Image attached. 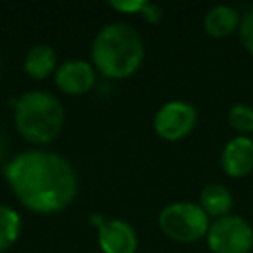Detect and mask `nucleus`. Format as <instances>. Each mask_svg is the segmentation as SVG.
Returning a JSON list of instances; mask_svg holds the SVG:
<instances>
[{
	"mask_svg": "<svg viewBox=\"0 0 253 253\" xmlns=\"http://www.w3.org/2000/svg\"><path fill=\"white\" fill-rule=\"evenodd\" d=\"M252 139H253V137H252Z\"/></svg>",
	"mask_w": 253,
	"mask_h": 253,
	"instance_id": "obj_19",
	"label": "nucleus"
},
{
	"mask_svg": "<svg viewBox=\"0 0 253 253\" xmlns=\"http://www.w3.org/2000/svg\"><path fill=\"white\" fill-rule=\"evenodd\" d=\"M241 16L231 5H215L205 16V32L215 39H224L239 30Z\"/></svg>",
	"mask_w": 253,
	"mask_h": 253,
	"instance_id": "obj_10",
	"label": "nucleus"
},
{
	"mask_svg": "<svg viewBox=\"0 0 253 253\" xmlns=\"http://www.w3.org/2000/svg\"><path fill=\"white\" fill-rule=\"evenodd\" d=\"M14 123L19 135L33 144H49L63 130L64 108L45 90H30L14 102Z\"/></svg>",
	"mask_w": 253,
	"mask_h": 253,
	"instance_id": "obj_3",
	"label": "nucleus"
},
{
	"mask_svg": "<svg viewBox=\"0 0 253 253\" xmlns=\"http://www.w3.org/2000/svg\"><path fill=\"white\" fill-rule=\"evenodd\" d=\"M227 122L239 135L253 134V108L250 104H234L227 113Z\"/></svg>",
	"mask_w": 253,
	"mask_h": 253,
	"instance_id": "obj_14",
	"label": "nucleus"
},
{
	"mask_svg": "<svg viewBox=\"0 0 253 253\" xmlns=\"http://www.w3.org/2000/svg\"><path fill=\"white\" fill-rule=\"evenodd\" d=\"M232 205L234 200L231 191L222 184H208L200 194V207L208 217L222 218L225 215H231Z\"/></svg>",
	"mask_w": 253,
	"mask_h": 253,
	"instance_id": "obj_11",
	"label": "nucleus"
},
{
	"mask_svg": "<svg viewBox=\"0 0 253 253\" xmlns=\"http://www.w3.org/2000/svg\"><path fill=\"white\" fill-rule=\"evenodd\" d=\"M239 40L245 50L253 57V9L243 14L241 23H239Z\"/></svg>",
	"mask_w": 253,
	"mask_h": 253,
	"instance_id": "obj_15",
	"label": "nucleus"
},
{
	"mask_svg": "<svg viewBox=\"0 0 253 253\" xmlns=\"http://www.w3.org/2000/svg\"><path fill=\"white\" fill-rule=\"evenodd\" d=\"M21 232V217L16 210L0 203V252L11 248Z\"/></svg>",
	"mask_w": 253,
	"mask_h": 253,
	"instance_id": "obj_13",
	"label": "nucleus"
},
{
	"mask_svg": "<svg viewBox=\"0 0 253 253\" xmlns=\"http://www.w3.org/2000/svg\"><path fill=\"white\" fill-rule=\"evenodd\" d=\"M99 246L104 253H135L137 232L126 220L111 218L99 227Z\"/></svg>",
	"mask_w": 253,
	"mask_h": 253,
	"instance_id": "obj_8",
	"label": "nucleus"
},
{
	"mask_svg": "<svg viewBox=\"0 0 253 253\" xmlns=\"http://www.w3.org/2000/svg\"><path fill=\"white\" fill-rule=\"evenodd\" d=\"M54 80L57 88L68 95L87 94L95 84V68L87 61H68L56 70Z\"/></svg>",
	"mask_w": 253,
	"mask_h": 253,
	"instance_id": "obj_7",
	"label": "nucleus"
},
{
	"mask_svg": "<svg viewBox=\"0 0 253 253\" xmlns=\"http://www.w3.org/2000/svg\"><path fill=\"white\" fill-rule=\"evenodd\" d=\"M5 153H7V137H5V134L0 128V162L4 160Z\"/></svg>",
	"mask_w": 253,
	"mask_h": 253,
	"instance_id": "obj_18",
	"label": "nucleus"
},
{
	"mask_svg": "<svg viewBox=\"0 0 253 253\" xmlns=\"http://www.w3.org/2000/svg\"><path fill=\"white\" fill-rule=\"evenodd\" d=\"M158 224L167 238L179 243H194L208 234L210 217L200 205L177 201L160 211Z\"/></svg>",
	"mask_w": 253,
	"mask_h": 253,
	"instance_id": "obj_4",
	"label": "nucleus"
},
{
	"mask_svg": "<svg viewBox=\"0 0 253 253\" xmlns=\"http://www.w3.org/2000/svg\"><path fill=\"white\" fill-rule=\"evenodd\" d=\"M4 177L23 207L35 213L64 210L78 191L71 163L43 149H28L12 156L4 167Z\"/></svg>",
	"mask_w": 253,
	"mask_h": 253,
	"instance_id": "obj_1",
	"label": "nucleus"
},
{
	"mask_svg": "<svg viewBox=\"0 0 253 253\" xmlns=\"http://www.w3.org/2000/svg\"><path fill=\"white\" fill-rule=\"evenodd\" d=\"M222 169L231 177H246L253 172V139L238 135L222 149Z\"/></svg>",
	"mask_w": 253,
	"mask_h": 253,
	"instance_id": "obj_9",
	"label": "nucleus"
},
{
	"mask_svg": "<svg viewBox=\"0 0 253 253\" xmlns=\"http://www.w3.org/2000/svg\"><path fill=\"white\" fill-rule=\"evenodd\" d=\"M92 66L108 78L134 75L144 61V43L137 30L126 23L102 26L92 42Z\"/></svg>",
	"mask_w": 253,
	"mask_h": 253,
	"instance_id": "obj_2",
	"label": "nucleus"
},
{
	"mask_svg": "<svg viewBox=\"0 0 253 253\" xmlns=\"http://www.w3.org/2000/svg\"><path fill=\"white\" fill-rule=\"evenodd\" d=\"M198 123V111L186 101L165 102L155 115V130L169 142L182 141L194 130Z\"/></svg>",
	"mask_w": 253,
	"mask_h": 253,
	"instance_id": "obj_6",
	"label": "nucleus"
},
{
	"mask_svg": "<svg viewBox=\"0 0 253 253\" xmlns=\"http://www.w3.org/2000/svg\"><path fill=\"white\" fill-rule=\"evenodd\" d=\"M207 243L211 253H250L253 250V227L239 215H225L210 224Z\"/></svg>",
	"mask_w": 253,
	"mask_h": 253,
	"instance_id": "obj_5",
	"label": "nucleus"
},
{
	"mask_svg": "<svg viewBox=\"0 0 253 253\" xmlns=\"http://www.w3.org/2000/svg\"><path fill=\"white\" fill-rule=\"evenodd\" d=\"M57 70V56L56 50L50 45H35L30 49L25 59V71L28 77L35 80H43Z\"/></svg>",
	"mask_w": 253,
	"mask_h": 253,
	"instance_id": "obj_12",
	"label": "nucleus"
},
{
	"mask_svg": "<svg viewBox=\"0 0 253 253\" xmlns=\"http://www.w3.org/2000/svg\"><path fill=\"white\" fill-rule=\"evenodd\" d=\"M144 0H116V2H109L113 9H116L118 12H125V14H141L142 7H144Z\"/></svg>",
	"mask_w": 253,
	"mask_h": 253,
	"instance_id": "obj_16",
	"label": "nucleus"
},
{
	"mask_svg": "<svg viewBox=\"0 0 253 253\" xmlns=\"http://www.w3.org/2000/svg\"><path fill=\"white\" fill-rule=\"evenodd\" d=\"M141 16L148 23H151V25H156V23L162 21L163 12H162V9H160V5L153 4V2H146L144 7H142V11H141Z\"/></svg>",
	"mask_w": 253,
	"mask_h": 253,
	"instance_id": "obj_17",
	"label": "nucleus"
}]
</instances>
